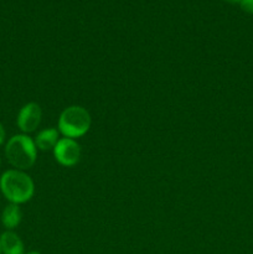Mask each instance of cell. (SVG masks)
I'll return each instance as SVG.
<instances>
[{
  "label": "cell",
  "mask_w": 253,
  "mask_h": 254,
  "mask_svg": "<svg viewBox=\"0 0 253 254\" xmlns=\"http://www.w3.org/2000/svg\"><path fill=\"white\" fill-rule=\"evenodd\" d=\"M0 191L10 203H21L31 200L35 192L32 179L25 171L10 169L0 176Z\"/></svg>",
  "instance_id": "1"
},
{
  "label": "cell",
  "mask_w": 253,
  "mask_h": 254,
  "mask_svg": "<svg viewBox=\"0 0 253 254\" xmlns=\"http://www.w3.org/2000/svg\"><path fill=\"white\" fill-rule=\"evenodd\" d=\"M4 153L7 163L17 170L25 171L36 163V144L27 134H16L11 136L5 144Z\"/></svg>",
  "instance_id": "2"
},
{
  "label": "cell",
  "mask_w": 253,
  "mask_h": 254,
  "mask_svg": "<svg viewBox=\"0 0 253 254\" xmlns=\"http://www.w3.org/2000/svg\"><path fill=\"white\" fill-rule=\"evenodd\" d=\"M91 114L81 106H69L59 118V131L64 138H81L91 128Z\"/></svg>",
  "instance_id": "3"
},
{
  "label": "cell",
  "mask_w": 253,
  "mask_h": 254,
  "mask_svg": "<svg viewBox=\"0 0 253 254\" xmlns=\"http://www.w3.org/2000/svg\"><path fill=\"white\" fill-rule=\"evenodd\" d=\"M81 145L74 139L60 138L54 148L55 159L61 165L71 168L74 166L81 159Z\"/></svg>",
  "instance_id": "4"
},
{
  "label": "cell",
  "mask_w": 253,
  "mask_h": 254,
  "mask_svg": "<svg viewBox=\"0 0 253 254\" xmlns=\"http://www.w3.org/2000/svg\"><path fill=\"white\" fill-rule=\"evenodd\" d=\"M42 118V109L40 104L35 102L25 104L19 111L16 118V124L19 127L22 134H29L36 130L41 123Z\"/></svg>",
  "instance_id": "5"
},
{
  "label": "cell",
  "mask_w": 253,
  "mask_h": 254,
  "mask_svg": "<svg viewBox=\"0 0 253 254\" xmlns=\"http://www.w3.org/2000/svg\"><path fill=\"white\" fill-rule=\"evenodd\" d=\"M0 248L2 254H24V243L14 231H5L0 236Z\"/></svg>",
  "instance_id": "6"
},
{
  "label": "cell",
  "mask_w": 253,
  "mask_h": 254,
  "mask_svg": "<svg viewBox=\"0 0 253 254\" xmlns=\"http://www.w3.org/2000/svg\"><path fill=\"white\" fill-rule=\"evenodd\" d=\"M60 140V131L55 128H47L39 131L35 136L34 141L36 144V148L41 151L54 150L55 145Z\"/></svg>",
  "instance_id": "7"
},
{
  "label": "cell",
  "mask_w": 253,
  "mask_h": 254,
  "mask_svg": "<svg viewBox=\"0 0 253 254\" xmlns=\"http://www.w3.org/2000/svg\"><path fill=\"white\" fill-rule=\"evenodd\" d=\"M22 220V212L20 205L7 203L1 212V223L6 231H12L20 225Z\"/></svg>",
  "instance_id": "8"
},
{
  "label": "cell",
  "mask_w": 253,
  "mask_h": 254,
  "mask_svg": "<svg viewBox=\"0 0 253 254\" xmlns=\"http://www.w3.org/2000/svg\"><path fill=\"white\" fill-rule=\"evenodd\" d=\"M240 5L243 11L248 12V14H253V0H241Z\"/></svg>",
  "instance_id": "9"
},
{
  "label": "cell",
  "mask_w": 253,
  "mask_h": 254,
  "mask_svg": "<svg viewBox=\"0 0 253 254\" xmlns=\"http://www.w3.org/2000/svg\"><path fill=\"white\" fill-rule=\"evenodd\" d=\"M5 136H6V133H5L4 126L0 123V145H1V144L5 141Z\"/></svg>",
  "instance_id": "10"
},
{
  "label": "cell",
  "mask_w": 253,
  "mask_h": 254,
  "mask_svg": "<svg viewBox=\"0 0 253 254\" xmlns=\"http://www.w3.org/2000/svg\"><path fill=\"white\" fill-rule=\"evenodd\" d=\"M24 254H41L40 252H37V251H30V252H26Z\"/></svg>",
  "instance_id": "11"
},
{
  "label": "cell",
  "mask_w": 253,
  "mask_h": 254,
  "mask_svg": "<svg viewBox=\"0 0 253 254\" xmlns=\"http://www.w3.org/2000/svg\"><path fill=\"white\" fill-rule=\"evenodd\" d=\"M225 1H228V2H232V4H235V2H240L241 0H225Z\"/></svg>",
  "instance_id": "12"
},
{
  "label": "cell",
  "mask_w": 253,
  "mask_h": 254,
  "mask_svg": "<svg viewBox=\"0 0 253 254\" xmlns=\"http://www.w3.org/2000/svg\"><path fill=\"white\" fill-rule=\"evenodd\" d=\"M0 254H1V248H0Z\"/></svg>",
  "instance_id": "13"
},
{
  "label": "cell",
  "mask_w": 253,
  "mask_h": 254,
  "mask_svg": "<svg viewBox=\"0 0 253 254\" xmlns=\"http://www.w3.org/2000/svg\"><path fill=\"white\" fill-rule=\"evenodd\" d=\"M0 163H1V159H0Z\"/></svg>",
  "instance_id": "14"
}]
</instances>
